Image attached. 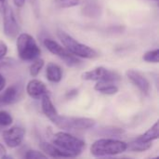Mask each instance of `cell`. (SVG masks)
Returning a JSON list of instances; mask_svg holds the SVG:
<instances>
[{"label":"cell","instance_id":"1","mask_svg":"<svg viewBox=\"0 0 159 159\" xmlns=\"http://www.w3.org/2000/svg\"><path fill=\"white\" fill-rule=\"evenodd\" d=\"M52 144L62 151L67 157H78L86 147L84 141L63 131L57 132L53 135Z\"/></svg>","mask_w":159,"mask_h":159},{"label":"cell","instance_id":"2","mask_svg":"<svg viewBox=\"0 0 159 159\" xmlns=\"http://www.w3.org/2000/svg\"><path fill=\"white\" fill-rule=\"evenodd\" d=\"M57 35L61 41L64 48L73 55L76 57H80V58H85V59H94L98 57V53L95 49H93L92 48L85 44L78 42L67 33L61 30H59L57 33Z\"/></svg>","mask_w":159,"mask_h":159},{"label":"cell","instance_id":"3","mask_svg":"<svg viewBox=\"0 0 159 159\" xmlns=\"http://www.w3.org/2000/svg\"><path fill=\"white\" fill-rule=\"evenodd\" d=\"M127 151V143L115 139H100L90 146V153L94 157L116 156Z\"/></svg>","mask_w":159,"mask_h":159},{"label":"cell","instance_id":"4","mask_svg":"<svg viewBox=\"0 0 159 159\" xmlns=\"http://www.w3.org/2000/svg\"><path fill=\"white\" fill-rule=\"evenodd\" d=\"M17 51L22 61H34L41 54L40 48L34 38L26 33L17 36Z\"/></svg>","mask_w":159,"mask_h":159},{"label":"cell","instance_id":"5","mask_svg":"<svg viewBox=\"0 0 159 159\" xmlns=\"http://www.w3.org/2000/svg\"><path fill=\"white\" fill-rule=\"evenodd\" d=\"M51 122L61 129L65 130H85L95 126L94 119L88 117H75L66 116H56Z\"/></svg>","mask_w":159,"mask_h":159},{"label":"cell","instance_id":"6","mask_svg":"<svg viewBox=\"0 0 159 159\" xmlns=\"http://www.w3.org/2000/svg\"><path fill=\"white\" fill-rule=\"evenodd\" d=\"M44 46L52 54L61 58L68 66H76L81 63V61L76 56L73 55L65 48H63L52 39L46 38L44 40Z\"/></svg>","mask_w":159,"mask_h":159},{"label":"cell","instance_id":"7","mask_svg":"<svg viewBox=\"0 0 159 159\" xmlns=\"http://www.w3.org/2000/svg\"><path fill=\"white\" fill-rule=\"evenodd\" d=\"M82 79L89 80V81H119L121 79V76L116 72L108 70L102 66L96 67L90 71L85 72L82 75Z\"/></svg>","mask_w":159,"mask_h":159},{"label":"cell","instance_id":"8","mask_svg":"<svg viewBox=\"0 0 159 159\" xmlns=\"http://www.w3.org/2000/svg\"><path fill=\"white\" fill-rule=\"evenodd\" d=\"M4 20V33L5 34L11 39H14L18 36L20 32V27L15 18L12 8L7 4L2 12Z\"/></svg>","mask_w":159,"mask_h":159},{"label":"cell","instance_id":"9","mask_svg":"<svg viewBox=\"0 0 159 159\" xmlns=\"http://www.w3.org/2000/svg\"><path fill=\"white\" fill-rule=\"evenodd\" d=\"M25 135V129L19 126L11 127L3 133V140L9 148H15L20 145Z\"/></svg>","mask_w":159,"mask_h":159},{"label":"cell","instance_id":"10","mask_svg":"<svg viewBox=\"0 0 159 159\" xmlns=\"http://www.w3.org/2000/svg\"><path fill=\"white\" fill-rule=\"evenodd\" d=\"M126 75L128 79L135 86L137 87L141 92L144 95H148L151 90V85L149 80L142 75L140 72L135 70H128L126 72Z\"/></svg>","mask_w":159,"mask_h":159},{"label":"cell","instance_id":"11","mask_svg":"<svg viewBox=\"0 0 159 159\" xmlns=\"http://www.w3.org/2000/svg\"><path fill=\"white\" fill-rule=\"evenodd\" d=\"M21 91V87L18 84L8 87L3 93L0 94V107L9 105L18 102L20 98Z\"/></svg>","mask_w":159,"mask_h":159},{"label":"cell","instance_id":"12","mask_svg":"<svg viewBox=\"0 0 159 159\" xmlns=\"http://www.w3.org/2000/svg\"><path fill=\"white\" fill-rule=\"evenodd\" d=\"M26 92L31 98L36 100L41 99L46 94H48L46 85L38 79H32L28 82L26 86Z\"/></svg>","mask_w":159,"mask_h":159},{"label":"cell","instance_id":"13","mask_svg":"<svg viewBox=\"0 0 159 159\" xmlns=\"http://www.w3.org/2000/svg\"><path fill=\"white\" fill-rule=\"evenodd\" d=\"M81 10L84 16L96 19L101 15L102 7L98 0H83Z\"/></svg>","mask_w":159,"mask_h":159},{"label":"cell","instance_id":"14","mask_svg":"<svg viewBox=\"0 0 159 159\" xmlns=\"http://www.w3.org/2000/svg\"><path fill=\"white\" fill-rule=\"evenodd\" d=\"M41 106H42V112L44 115L51 121L56 116H58V111L55 108L54 104L52 103L50 97L48 94L44 95L41 98Z\"/></svg>","mask_w":159,"mask_h":159},{"label":"cell","instance_id":"15","mask_svg":"<svg viewBox=\"0 0 159 159\" xmlns=\"http://www.w3.org/2000/svg\"><path fill=\"white\" fill-rule=\"evenodd\" d=\"M46 75L47 79L52 83H59L62 78V73L61 69L59 65L50 62L48 64L46 69Z\"/></svg>","mask_w":159,"mask_h":159},{"label":"cell","instance_id":"16","mask_svg":"<svg viewBox=\"0 0 159 159\" xmlns=\"http://www.w3.org/2000/svg\"><path fill=\"white\" fill-rule=\"evenodd\" d=\"M112 81H98L94 87V89L106 95H115L118 92V88Z\"/></svg>","mask_w":159,"mask_h":159},{"label":"cell","instance_id":"17","mask_svg":"<svg viewBox=\"0 0 159 159\" xmlns=\"http://www.w3.org/2000/svg\"><path fill=\"white\" fill-rule=\"evenodd\" d=\"M152 147V143L143 142L139 137L127 143V150L129 152H144Z\"/></svg>","mask_w":159,"mask_h":159},{"label":"cell","instance_id":"18","mask_svg":"<svg viewBox=\"0 0 159 159\" xmlns=\"http://www.w3.org/2000/svg\"><path fill=\"white\" fill-rule=\"evenodd\" d=\"M40 148L43 152L46 153L47 156H49L51 157H67L66 155L54 144L48 143H40Z\"/></svg>","mask_w":159,"mask_h":159},{"label":"cell","instance_id":"19","mask_svg":"<svg viewBox=\"0 0 159 159\" xmlns=\"http://www.w3.org/2000/svg\"><path fill=\"white\" fill-rule=\"evenodd\" d=\"M139 138L145 143H153V141L157 140L159 138L158 122H156L145 133L141 135Z\"/></svg>","mask_w":159,"mask_h":159},{"label":"cell","instance_id":"20","mask_svg":"<svg viewBox=\"0 0 159 159\" xmlns=\"http://www.w3.org/2000/svg\"><path fill=\"white\" fill-rule=\"evenodd\" d=\"M44 63H45V61H44L43 59L37 58V59L34 60L33 63H32L31 66H30V75H31L33 77L37 76V75H38V74L40 73V71L42 70V68H43V66H44Z\"/></svg>","mask_w":159,"mask_h":159},{"label":"cell","instance_id":"21","mask_svg":"<svg viewBox=\"0 0 159 159\" xmlns=\"http://www.w3.org/2000/svg\"><path fill=\"white\" fill-rule=\"evenodd\" d=\"M143 60L147 62H154L157 63L159 61V50L158 48H156L154 50H149L145 52L143 56Z\"/></svg>","mask_w":159,"mask_h":159},{"label":"cell","instance_id":"22","mask_svg":"<svg viewBox=\"0 0 159 159\" xmlns=\"http://www.w3.org/2000/svg\"><path fill=\"white\" fill-rule=\"evenodd\" d=\"M13 118L9 113L6 111H0V128L8 127L12 124Z\"/></svg>","mask_w":159,"mask_h":159},{"label":"cell","instance_id":"23","mask_svg":"<svg viewBox=\"0 0 159 159\" xmlns=\"http://www.w3.org/2000/svg\"><path fill=\"white\" fill-rule=\"evenodd\" d=\"M82 0H55V3L60 7H73L81 3Z\"/></svg>","mask_w":159,"mask_h":159},{"label":"cell","instance_id":"24","mask_svg":"<svg viewBox=\"0 0 159 159\" xmlns=\"http://www.w3.org/2000/svg\"><path fill=\"white\" fill-rule=\"evenodd\" d=\"M125 132L124 129L119 128H105L101 130V134L104 136H114V135H121Z\"/></svg>","mask_w":159,"mask_h":159},{"label":"cell","instance_id":"25","mask_svg":"<svg viewBox=\"0 0 159 159\" xmlns=\"http://www.w3.org/2000/svg\"><path fill=\"white\" fill-rule=\"evenodd\" d=\"M24 157L26 159H36V158H47L48 156L43 154L40 151H36V150H29L26 152Z\"/></svg>","mask_w":159,"mask_h":159},{"label":"cell","instance_id":"26","mask_svg":"<svg viewBox=\"0 0 159 159\" xmlns=\"http://www.w3.org/2000/svg\"><path fill=\"white\" fill-rule=\"evenodd\" d=\"M16 64V61L10 58H2L0 59V69H4V68H8V67H12L13 65Z\"/></svg>","mask_w":159,"mask_h":159},{"label":"cell","instance_id":"27","mask_svg":"<svg viewBox=\"0 0 159 159\" xmlns=\"http://www.w3.org/2000/svg\"><path fill=\"white\" fill-rule=\"evenodd\" d=\"M7 53V46L6 45L5 42L0 41V59L6 57Z\"/></svg>","mask_w":159,"mask_h":159},{"label":"cell","instance_id":"28","mask_svg":"<svg viewBox=\"0 0 159 159\" xmlns=\"http://www.w3.org/2000/svg\"><path fill=\"white\" fill-rule=\"evenodd\" d=\"M5 86H6V78L2 75H0V91L3 90Z\"/></svg>","mask_w":159,"mask_h":159},{"label":"cell","instance_id":"29","mask_svg":"<svg viewBox=\"0 0 159 159\" xmlns=\"http://www.w3.org/2000/svg\"><path fill=\"white\" fill-rule=\"evenodd\" d=\"M13 2H14L15 6H16L17 7H21L24 5L25 0H13Z\"/></svg>","mask_w":159,"mask_h":159},{"label":"cell","instance_id":"30","mask_svg":"<svg viewBox=\"0 0 159 159\" xmlns=\"http://www.w3.org/2000/svg\"><path fill=\"white\" fill-rule=\"evenodd\" d=\"M6 153H7V150H6V148L0 143V158H3L4 157V156L6 155Z\"/></svg>","mask_w":159,"mask_h":159},{"label":"cell","instance_id":"31","mask_svg":"<svg viewBox=\"0 0 159 159\" xmlns=\"http://www.w3.org/2000/svg\"><path fill=\"white\" fill-rule=\"evenodd\" d=\"M6 5H7V0H0V13L3 12Z\"/></svg>","mask_w":159,"mask_h":159},{"label":"cell","instance_id":"32","mask_svg":"<svg viewBox=\"0 0 159 159\" xmlns=\"http://www.w3.org/2000/svg\"><path fill=\"white\" fill-rule=\"evenodd\" d=\"M77 94V90H72V91H69V93L67 94V97H71L72 95H76Z\"/></svg>","mask_w":159,"mask_h":159},{"label":"cell","instance_id":"33","mask_svg":"<svg viewBox=\"0 0 159 159\" xmlns=\"http://www.w3.org/2000/svg\"><path fill=\"white\" fill-rule=\"evenodd\" d=\"M153 1H158V0H153Z\"/></svg>","mask_w":159,"mask_h":159}]
</instances>
